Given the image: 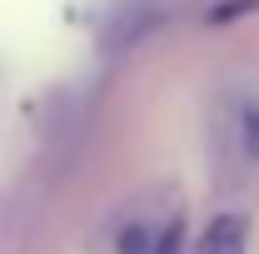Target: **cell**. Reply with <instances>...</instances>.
I'll return each instance as SVG.
<instances>
[{
  "label": "cell",
  "instance_id": "obj_2",
  "mask_svg": "<svg viewBox=\"0 0 259 254\" xmlns=\"http://www.w3.org/2000/svg\"><path fill=\"white\" fill-rule=\"evenodd\" d=\"M244 249H249V224L239 215H220L199 234V249L194 254H244Z\"/></svg>",
  "mask_w": 259,
  "mask_h": 254
},
{
  "label": "cell",
  "instance_id": "obj_3",
  "mask_svg": "<svg viewBox=\"0 0 259 254\" xmlns=\"http://www.w3.org/2000/svg\"><path fill=\"white\" fill-rule=\"evenodd\" d=\"M239 145H244V159L259 164V105L239 110Z\"/></svg>",
  "mask_w": 259,
  "mask_h": 254
},
{
  "label": "cell",
  "instance_id": "obj_1",
  "mask_svg": "<svg viewBox=\"0 0 259 254\" xmlns=\"http://www.w3.org/2000/svg\"><path fill=\"white\" fill-rule=\"evenodd\" d=\"M155 20H160V10H155L150 0H135L125 10H115V25H105V50H130V45H140L145 35L155 30Z\"/></svg>",
  "mask_w": 259,
  "mask_h": 254
}]
</instances>
